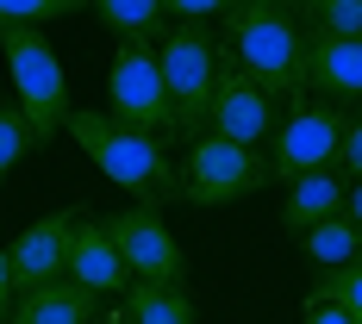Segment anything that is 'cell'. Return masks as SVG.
I'll return each instance as SVG.
<instances>
[{
    "instance_id": "8fae6325",
    "label": "cell",
    "mask_w": 362,
    "mask_h": 324,
    "mask_svg": "<svg viewBox=\"0 0 362 324\" xmlns=\"http://www.w3.org/2000/svg\"><path fill=\"white\" fill-rule=\"evenodd\" d=\"M69 281L88 287V293H132V275H125V262H119V250H112V237H107L100 218H81V224H75Z\"/></svg>"
},
{
    "instance_id": "52a82bcc",
    "label": "cell",
    "mask_w": 362,
    "mask_h": 324,
    "mask_svg": "<svg viewBox=\"0 0 362 324\" xmlns=\"http://www.w3.org/2000/svg\"><path fill=\"white\" fill-rule=\"evenodd\" d=\"M262 181H275L262 150H238V144H225V138L206 131V138H194V150H187L181 200H194V206H238Z\"/></svg>"
},
{
    "instance_id": "9c48e42d",
    "label": "cell",
    "mask_w": 362,
    "mask_h": 324,
    "mask_svg": "<svg viewBox=\"0 0 362 324\" xmlns=\"http://www.w3.org/2000/svg\"><path fill=\"white\" fill-rule=\"evenodd\" d=\"M81 218L88 212L69 206V212H50V218H37V224H25L13 237V250H6L13 293H37V287H50V281H69V250H75V224Z\"/></svg>"
},
{
    "instance_id": "5b68a950",
    "label": "cell",
    "mask_w": 362,
    "mask_h": 324,
    "mask_svg": "<svg viewBox=\"0 0 362 324\" xmlns=\"http://www.w3.org/2000/svg\"><path fill=\"white\" fill-rule=\"evenodd\" d=\"M107 100H112V125L125 131H144L169 150L175 138V119H169V94H163V63L150 44H119L112 50V69H107Z\"/></svg>"
},
{
    "instance_id": "5bb4252c",
    "label": "cell",
    "mask_w": 362,
    "mask_h": 324,
    "mask_svg": "<svg viewBox=\"0 0 362 324\" xmlns=\"http://www.w3.org/2000/svg\"><path fill=\"white\" fill-rule=\"evenodd\" d=\"M94 318H100V293L75 287V281L19 293V306H13V324H94Z\"/></svg>"
},
{
    "instance_id": "2e32d148",
    "label": "cell",
    "mask_w": 362,
    "mask_h": 324,
    "mask_svg": "<svg viewBox=\"0 0 362 324\" xmlns=\"http://www.w3.org/2000/svg\"><path fill=\"white\" fill-rule=\"evenodd\" d=\"M100 25H107L119 44H150V37H163V0H94L88 6Z\"/></svg>"
},
{
    "instance_id": "cb8c5ba5",
    "label": "cell",
    "mask_w": 362,
    "mask_h": 324,
    "mask_svg": "<svg viewBox=\"0 0 362 324\" xmlns=\"http://www.w3.org/2000/svg\"><path fill=\"white\" fill-rule=\"evenodd\" d=\"M300 318H306V324H356L344 306H325V299H306V306H300Z\"/></svg>"
},
{
    "instance_id": "7a4b0ae2",
    "label": "cell",
    "mask_w": 362,
    "mask_h": 324,
    "mask_svg": "<svg viewBox=\"0 0 362 324\" xmlns=\"http://www.w3.org/2000/svg\"><path fill=\"white\" fill-rule=\"evenodd\" d=\"M63 131H69L75 144L88 150V162H94V169L119 187V193H132L144 212H156V206L181 200V175H175L169 150L156 144V138L112 125L107 112H69V125H63Z\"/></svg>"
},
{
    "instance_id": "3957f363",
    "label": "cell",
    "mask_w": 362,
    "mask_h": 324,
    "mask_svg": "<svg viewBox=\"0 0 362 324\" xmlns=\"http://www.w3.org/2000/svg\"><path fill=\"white\" fill-rule=\"evenodd\" d=\"M163 94H169V119H175V138H206L213 125V94H218V50L213 25H175L163 32Z\"/></svg>"
},
{
    "instance_id": "e0dca14e",
    "label": "cell",
    "mask_w": 362,
    "mask_h": 324,
    "mask_svg": "<svg viewBox=\"0 0 362 324\" xmlns=\"http://www.w3.org/2000/svg\"><path fill=\"white\" fill-rule=\"evenodd\" d=\"M125 318L132 324H194V299H187V287H144V281H132Z\"/></svg>"
},
{
    "instance_id": "ffe728a7",
    "label": "cell",
    "mask_w": 362,
    "mask_h": 324,
    "mask_svg": "<svg viewBox=\"0 0 362 324\" xmlns=\"http://www.w3.org/2000/svg\"><path fill=\"white\" fill-rule=\"evenodd\" d=\"M306 299H325V306H344V312H350V318L362 324V262H356V268H331V275H319Z\"/></svg>"
},
{
    "instance_id": "30bf717a",
    "label": "cell",
    "mask_w": 362,
    "mask_h": 324,
    "mask_svg": "<svg viewBox=\"0 0 362 324\" xmlns=\"http://www.w3.org/2000/svg\"><path fill=\"white\" fill-rule=\"evenodd\" d=\"M213 138L238 150H262L275 138V100L256 88L250 75H238L231 63H218V94H213Z\"/></svg>"
},
{
    "instance_id": "7402d4cb",
    "label": "cell",
    "mask_w": 362,
    "mask_h": 324,
    "mask_svg": "<svg viewBox=\"0 0 362 324\" xmlns=\"http://www.w3.org/2000/svg\"><path fill=\"white\" fill-rule=\"evenodd\" d=\"M331 169L350 181V187L362 181V112L350 119V125H344V144H337V162H331Z\"/></svg>"
},
{
    "instance_id": "d6986e66",
    "label": "cell",
    "mask_w": 362,
    "mask_h": 324,
    "mask_svg": "<svg viewBox=\"0 0 362 324\" xmlns=\"http://www.w3.org/2000/svg\"><path fill=\"white\" fill-rule=\"evenodd\" d=\"M25 150H32V125H25V112H19L13 94H0V181L25 162Z\"/></svg>"
},
{
    "instance_id": "ac0fdd59",
    "label": "cell",
    "mask_w": 362,
    "mask_h": 324,
    "mask_svg": "<svg viewBox=\"0 0 362 324\" xmlns=\"http://www.w3.org/2000/svg\"><path fill=\"white\" fill-rule=\"evenodd\" d=\"M300 25H313V37L362 44V0H313V6H300Z\"/></svg>"
},
{
    "instance_id": "484cf974",
    "label": "cell",
    "mask_w": 362,
    "mask_h": 324,
    "mask_svg": "<svg viewBox=\"0 0 362 324\" xmlns=\"http://www.w3.org/2000/svg\"><path fill=\"white\" fill-rule=\"evenodd\" d=\"M344 218H350V224H356V231H362V181H356V187H350V200H344Z\"/></svg>"
},
{
    "instance_id": "8992f818",
    "label": "cell",
    "mask_w": 362,
    "mask_h": 324,
    "mask_svg": "<svg viewBox=\"0 0 362 324\" xmlns=\"http://www.w3.org/2000/svg\"><path fill=\"white\" fill-rule=\"evenodd\" d=\"M344 125H350V112L325 107V100H293V112L275 119V138H269V175L293 187L300 175L331 169L337 144H344Z\"/></svg>"
},
{
    "instance_id": "4316f807",
    "label": "cell",
    "mask_w": 362,
    "mask_h": 324,
    "mask_svg": "<svg viewBox=\"0 0 362 324\" xmlns=\"http://www.w3.org/2000/svg\"><path fill=\"white\" fill-rule=\"evenodd\" d=\"M94 324H132V318H125V306H112V312H100Z\"/></svg>"
},
{
    "instance_id": "9a60e30c",
    "label": "cell",
    "mask_w": 362,
    "mask_h": 324,
    "mask_svg": "<svg viewBox=\"0 0 362 324\" xmlns=\"http://www.w3.org/2000/svg\"><path fill=\"white\" fill-rule=\"evenodd\" d=\"M300 244V256L313 262V268H356L362 262V231L350 224V218H325V224H313V231H300L293 237Z\"/></svg>"
},
{
    "instance_id": "d4e9b609",
    "label": "cell",
    "mask_w": 362,
    "mask_h": 324,
    "mask_svg": "<svg viewBox=\"0 0 362 324\" xmlns=\"http://www.w3.org/2000/svg\"><path fill=\"white\" fill-rule=\"evenodd\" d=\"M13 306H19V293H13V262H6V244H0V324H13Z\"/></svg>"
},
{
    "instance_id": "6da1fadb",
    "label": "cell",
    "mask_w": 362,
    "mask_h": 324,
    "mask_svg": "<svg viewBox=\"0 0 362 324\" xmlns=\"http://www.w3.org/2000/svg\"><path fill=\"white\" fill-rule=\"evenodd\" d=\"M306 50H313V37L300 25V6H281V0H238V6H225V63L238 75H250L269 100L275 94L300 100Z\"/></svg>"
},
{
    "instance_id": "44dd1931",
    "label": "cell",
    "mask_w": 362,
    "mask_h": 324,
    "mask_svg": "<svg viewBox=\"0 0 362 324\" xmlns=\"http://www.w3.org/2000/svg\"><path fill=\"white\" fill-rule=\"evenodd\" d=\"M63 0H0V32H44V19H63Z\"/></svg>"
},
{
    "instance_id": "277c9868",
    "label": "cell",
    "mask_w": 362,
    "mask_h": 324,
    "mask_svg": "<svg viewBox=\"0 0 362 324\" xmlns=\"http://www.w3.org/2000/svg\"><path fill=\"white\" fill-rule=\"evenodd\" d=\"M0 56L13 69V100L32 125V144H50L69 125V81H63V56L50 50L44 32H0Z\"/></svg>"
},
{
    "instance_id": "7c38bea8",
    "label": "cell",
    "mask_w": 362,
    "mask_h": 324,
    "mask_svg": "<svg viewBox=\"0 0 362 324\" xmlns=\"http://www.w3.org/2000/svg\"><path fill=\"white\" fill-rule=\"evenodd\" d=\"M306 81L319 94H331V100H356L362 107V44H350V37H313Z\"/></svg>"
},
{
    "instance_id": "4fadbf2b",
    "label": "cell",
    "mask_w": 362,
    "mask_h": 324,
    "mask_svg": "<svg viewBox=\"0 0 362 324\" xmlns=\"http://www.w3.org/2000/svg\"><path fill=\"white\" fill-rule=\"evenodd\" d=\"M344 200H350V181L337 175V169H319V175H300L288 187V206H281V224H288L293 237L300 231H313V224H325V218H344Z\"/></svg>"
},
{
    "instance_id": "603a6c76",
    "label": "cell",
    "mask_w": 362,
    "mask_h": 324,
    "mask_svg": "<svg viewBox=\"0 0 362 324\" xmlns=\"http://www.w3.org/2000/svg\"><path fill=\"white\" fill-rule=\"evenodd\" d=\"M163 13H169V19H181V25H206V19H225V6H218V0H169Z\"/></svg>"
},
{
    "instance_id": "ba28073f",
    "label": "cell",
    "mask_w": 362,
    "mask_h": 324,
    "mask_svg": "<svg viewBox=\"0 0 362 324\" xmlns=\"http://www.w3.org/2000/svg\"><path fill=\"white\" fill-rule=\"evenodd\" d=\"M107 237H112V250H119L132 281H144V287H187V250L163 224V212H144V206L119 212V218H107Z\"/></svg>"
}]
</instances>
